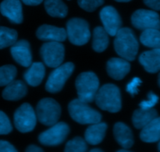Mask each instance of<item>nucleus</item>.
<instances>
[{"label":"nucleus","mask_w":160,"mask_h":152,"mask_svg":"<svg viewBox=\"0 0 160 152\" xmlns=\"http://www.w3.org/2000/svg\"><path fill=\"white\" fill-rule=\"evenodd\" d=\"M114 48L119 56L128 61H134L139 45L134 31L128 27L120 28L116 34Z\"/></svg>","instance_id":"1"},{"label":"nucleus","mask_w":160,"mask_h":152,"mask_svg":"<svg viewBox=\"0 0 160 152\" xmlns=\"http://www.w3.org/2000/svg\"><path fill=\"white\" fill-rule=\"evenodd\" d=\"M95 101L98 108L107 112H118L121 109V95L117 86L107 84L98 89Z\"/></svg>","instance_id":"2"},{"label":"nucleus","mask_w":160,"mask_h":152,"mask_svg":"<svg viewBox=\"0 0 160 152\" xmlns=\"http://www.w3.org/2000/svg\"><path fill=\"white\" fill-rule=\"evenodd\" d=\"M78 98L87 103L95 100L99 89V80L93 72H83L78 75L75 82Z\"/></svg>","instance_id":"3"},{"label":"nucleus","mask_w":160,"mask_h":152,"mask_svg":"<svg viewBox=\"0 0 160 152\" xmlns=\"http://www.w3.org/2000/svg\"><path fill=\"white\" fill-rule=\"evenodd\" d=\"M68 110L71 118L80 124H93L102 120V115L98 111L91 108L87 102L79 98L70 101Z\"/></svg>","instance_id":"4"},{"label":"nucleus","mask_w":160,"mask_h":152,"mask_svg":"<svg viewBox=\"0 0 160 152\" xmlns=\"http://www.w3.org/2000/svg\"><path fill=\"white\" fill-rule=\"evenodd\" d=\"M61 115V107L52 98H43L36 107V115L42 124L51 126L56 123Z\"/></svg>","instance_id":"5"},{"label":"nucleus","mask_w":160,"mask_h":152,"mask_svg":"<svg viewBox=\"0 0 160 152\" xmlns=\"http://www.w3.org/2000/svg\"><path fill=\"white\" fill-rule=\"evenodd\" d=\"M67 35L69 41L75 45H84L89 41L91 32L86 20L81 18H72L67 23Z\"/></svg>","instance_id":"6"},{"label":"nucleus","mask_w":160,"mask_h":152,"mask_svg":"<svg viewBox=\"0 0 160 152\" xmlns=\"http://www.w3.org/2000/svg\"><path fill=\"white\" fill-rule=\"evenodd\" d=\"M74 70V65L72 62H66L56 67L48 76L45 84V89L50 93H57L63 87L66 81L71 76Z\"/></svg>","instance_id":"7"},{"label":"nucleus","mask_w":160,"mask_h":152,"mask_svg":"<svg viewBox=\"0 0 160 152\" xmlns=\"http://www.w3.org/2000/svg\"><path fill=\"white\" fill-rule=\"evenodd\" d=\"M14 125L21 133H28L34 129L37 123V115L32 106L24 103L14 113Z\"/></svg>","instance_id":"8"},{"label":"nucleus","mask_w":160,"mask_h":152,"mask_svg":"<svg viewBox=\"0 0 160 152\" xmlns=\"http://www.w3.org/2000/svg\"><path fill=\"white\" fill-rule=\"evenodd\" d=\"M40 53L44 63L47 66L56 68L63 62L65 48L61 42H48L42 45Z\"/></svg>","instance_id":"9"},{"label":"nucleus","mask_w":160,"mask_h":152,"mask_svg":"<svg viewBox=\"0 0 160 152\" xmlns=\"http://www.w3.org/2000/svg\"><path fill=\"white\" fill-rule=\"evenodd\" d=\"M70 133V127L63 122L55 123L39 135L38 140L45 146H57L63 143Z\"/></svg>","instance_id":"10"},{"label":"nucleus","mask_w":160,"mask_h":152,"mask_svg":"<svg viewBox=\"0 0 160 152\" xmlns=\"http://www.w3.org/2000/svg\"><path fill=\"white\" fill-rule=\"evenodd\" d=\"M133 26L138 30L160 29V17L156 12L148 9H138L131 16Z\"/></svg>","instance_id":"11"},{"label":"nucleus","mask_w":160,"mask_h":152,"mask_svg":"<svg viewBox=\"0 0 160 152\" xmlns=\"http://www.w3.org/2000/svg\"><path fill=\"white\" fill-rule=\"evenodd\" d=\"M100 19L103 24V28L109 35L115 36L117 31L121 28V18L117 9L112 6H105L100 11Z\"/></svg>","instance_id":"12"},{"label":"nucleus","mask_w":160,"mask_h":152,"mask_svg":"<svg viewBox=\"0 0 160 152\" xmlns=\"http://www.w3.org/2000/svg\"><path fill=\"white\" fill-rule=\"evenodd\" d=\"M10 52L14 60L24 67L31 66L32 61L30 44L26 40H20L16 42L11 45Z\"/></svg>","instance_id":"13"},{"label":"nucleus","mask_w":160,"mask_h":152,"mask_svg":"<svg viewBox=\"0 0 160 152\" xmlns=\"http://www.w3.org/2000/svg\"><path fill=\"white\" fill-rule=\"evenodd\" d=\"M0 12L12 23L23 21L22 5L20 0H3L0 4Z\"/></svg>","instance_id":"14"},{"label":"nucleus","mask_w":160,"mask_h":152,"mask_svg":"<svg viewBox=\"0 0 160 152\" xmlns=\"http://www.w3.org/2000/svg\"><path fill=\"white\" fill-rule=\"evenodd\" d=\"M106 70L110 77L120 81L130 72L131 64L129 61L123 58H112L107 62Z\"/></svg>","instance_id":"15"},{"label":"nucleus","mask_w":160,"mask_h":152,"mask_svg":"<svg viewBox=\"0 0 160 152\" xmlns=\"http://www.w3.org/2000/svg\"><path fill=\"white\" fill-rule=\"evenodd\" d=\"M38 38L45 42H64L67 39V31L64 28L44 24L39 27L36 32Z\"/></svg>","instance_id":"16"},{"label":"nucleus","mask_w":160,"mask_h":152,"mask_svg":"<svg viewBox=\"0 0 160 152\" xmlns=\"http://www.w3.org/2000/svg\"><path fill=\"white\" fill-rule=\"evenodd\" d=\"M139 62L147 72L157 73L160 70V49L152 48L144 51L139 56Z\"/></svg>","instance_id":"17"},{"label":"nucleus","mask_w":160,"mask_h":152,"mask_svg":"<svg viewBox=\"0 0 160 152\" xmlns=\"http://www.w3.org/2000/svg\"><path fill=\"white\" fill-rule=\"evenodd\" d=\"M113 134L117 143L123 148H131L134 145V136L131 128L125 123L118 122L114 125Z\"/></svg>","instance_id":"18"},{"label":"nucleus","mask_w":160,"mask_h":152,"mask_svg":"<svg viewBox=\"0 0 160 152\" xmlns=\"http://www.w3.org/2000/svg\"><path fill=\"white\" fill-rule=\"evenodd\" d=\"M28 87L22 81H13L6 86L2 91V98L8 101H17L27 95Z\"/></svg>","instance_id":"19"},{"label":"nucleus","mask_w":160,"mask_h":152,"mask_svg":"<svg viewBox=\"0 0 160 152\" xmlns=\"http://www.w3.org/2000/svg\"><path fill=\"white\" fill-rule=\"evenodd\" d=\"M45 74V66L42 62H34L23 74L25 81L32 87H37L43 81Z\"/></svg>","instance_id":"20"},{"label":"nucleus","mask_w":160,"mask_h":152,"mask_svg":"<svg viewBox=\"0 0 160 152\" xmlns=\"http://www.w3.org/2000/svg\"><path fill=\"white\" fill-rule=\"evenodd\" d=\"M107 124L105 123H96L91 124L84 134L86 142L92 145H97L101 143L106 136Z\"/></svg>","instance_id":"21"},{"label":"nucleus","mask_w":160,"mask_h":152,"mask_svg":"<svg viewBox=\"0 0 160 152\" xmlns=\"http://www.w3.org/2000/svg\"><path fill=\"white\" fill-rule=\"evenodd\" d=\"M140 137L142 141L154 143L160 140V117H156L142 129Z\"/></svg>","instance_id":"22"},{"label":"nucleus","mask_w":160,"mask_h":152,"mask_svg":"<svg viewBox=\"0 0 160 152\" xmlns=\"http://www.w3.org/2000/svg\"><path fill=\"white\" fill-rule=\"evenodd\" d=\"M157 116L158 112L156 109H137L133 113V124L137 129H142Z\"/></svg>","instance_id":"23"},{"label":"nucleus","mask_w":160,"mask_h":152,"mask_svg":"<svg viewBox=\"0 0 160 152\" xmlns=\"http://www.w3.org/2000/svg\"><path fill=\"white\" fill-rule=\"evenodd\" d=\"M109 34L102 27H96L93 31L92 48L97 52H102L109 45Z\"/></svg>","instance_id":"24"},{"label":"nucleus","mask_w":160,"mask_h":152,"mask_svg":"<svg viewBox=\"0 0 160 152\" xmlns=\"http://www.w3.org/2000/svg\"><path fill=\"white\" fill-rule=\"evenodd\" d=\"M47 13L52 17L64 18L68 13V8L62 0H45Z\"/></svg>","instance_id":"25"},{"label":"nucleus","mask_w":160,"mask_h":152,"mask_svg":"<svg viewBox=\"0 0 160 152\" xmlns=\"http://www.w3.org/2000/svg\"><path fill=\"white\" fill-rule=\"evenodd\" d=\"M142 45L151 48L160 49V31L159 29H147L140 36Z\"/></svg>","instance_id":"26"},{"label":"nucleus","mask_w":160,"mask_h":152,"mask_svg":"<svg viewBox=\"0 0 160 152\" xmlns=\"http://www.w3.org/2000/svg\"><path fill=\"white\" fill-rule=\"evenodd\" d=\"M17 32L13 29L0 27V49L11 46L17 41Z\"/></svg>","instance_id":"27"},{"label":"nucleus","mask_w":160,"mask_h":152,"mask_svg":"<svg viewBox=\"0 0 160 152\" xmlns=\"http://www.w3.org/2000/svg\"><path fill=\"white\" fill-rule=\"evenodd\" d=\"M17 68L13 65L0 66V87L6 86L12 82L17 76Z\"/></svg>","instance_id":"28"},{"label":"nucleus","mask_w":160,"mask_h":152,"mask_svg":"<svg viewBox=\"0 0 160 152\" xmlns=\"http://www.w3.org/2000/svg\"><path fill=\"white\" fill-rule=\"evenodd\" d=\"M87 149L86 140L82 137H77L67 142L64 151L66 152H84Z\"/></svg>","instance_id":"29"},{"label":"nucleus","mask_w":160,"mask_h":152,"mask_svg":"<svg viewBox=\"0 0 160 152\" xmlns=\"http://www.w3.org/2000/svg\"><path fill=\"white\" fill-rule=\"evenodd\" d=\"M105 0H78L80 7L87 12H93L104 3Z\"/></svg>","instance_id":"30"},{"label":"nucleus","mask_w":160,"mask_h":152,"mask_svg":"<svg viewBox=\"0 0 160 152\" xmlns=\"http://www.w3.org/2000/svg\"><path fill=\"white\" fill-rule=\"evenodd\" d=\"M12 130L9 119L3 112L0 111V135L9 134Z\"/></svg>","instance_id":"31"},{"label":"nucleus","mask_w":160,"mask_h":152,"mask_svg":"<svg viewBox=\"0 0 160 152\" xmlns=\"http://www.w3.org/2000/svg\"><path fill=\"white\" fill-rule=\"evenodd\" d=\"M148 99L146 101H142V102L139 104L141 109H152L156 103L159 101V97L156 95H155L152 91H150L148 95Z\"/></svg>","instance_id":"32"},{"label":"nucleus","mask_w":160,"mask_h":152,"mask_svg":"<svg viewBox=\"0 0 160 152\" xmlns=\"http://www.w3.org/2000/svg\"><path fill=\"white\" fill-rule=\"evenodd\" d=\"M142 80L139 77H134L131 82H129L127 85V91L131 95V96H134L138 93V87L142 84Z\"/></svg>","instance_id":"33"},{"label":"nucleus","mask_w":160,"mask_h":152,"mask_svg":"<svg viewBox=\"0 0 160 152\" xmlns=\"http://www.w3.org/2000/svg\"><path fill=\"white\" fill-rule=\"evenodd\" d=\"M0 152H17V149L8 141L0 140Z\"/></svg>","instance_id":"34"},{"label":"nucleus","mask_w":160,"mask_h":152,"mask_svg":"<svg viewBox=\"0 0 160 152\" xmlns=\"http://www.w3.org/2000/svg\"><path fill=\"white\" fill-rule=\"evenodd\" d=\"M144 3L154 10H160V0H143Z\"/></svg>","instance_id":"35"},{"label":"nucleus","mask_w":160,"mask_h":152,"mask_svg":"<svg viewBox=\"0 0 160 152\" xmlns=\"http://www.w3.org/2000/svg\"><path fill=\"white\" fill-rule=\"evenodd\" d=\"M42 1L43 0H22V2L28 6H38L41 4Z\"/></svg>","instance_id":"36"},{"label":"nucleus","mask_w":160,"mask_h":152,"mask_svg":"<svg viewBox=\"0 0 160 152\" xmlns=\"http://www.w3.org/2000/svg\"><path fill=\"white\" fill-rule=\"evenodd\" d=\"M27 152H42L43 150L41 148H39L38 146H36V145H30L28 147V148L26 149Z\"/></svg>","instance_id":"37"},{"label":"nucleus","mask_w":160,"mask_h":152,"mask_svg":"<svg viewBox=\"0 0 160 152\" xmlns=\"http://www.w3.org/2000/svg\"><path fill=\"white\" fill-rule=\"evenodd\" d=\"M91 152H102V150L99 149V148H94L90 151Z\"/></svg>","instance_id":"38"},{"label":"nucleus","mask_w":160,"mask_h":152,"mask_svg":"<svg viewBox=\"0 0 160 152\" xmlns=\"http://www.w3.org/2000/svg\"><path fill=\"white\" fill-rule=\"evenodd\" d=\"M117 2H128L131 1V0H115Z\"/></svg>","instance_id":"39"},{"label":"nucleus","mask_w":160,"mask_h":152,"mask_svg":"<svg viewBox=\"0 0 160 152\" xmlns=\"http://www.w3.org/2000/svg\"><path fill=\"white\" fill-rule=\"evenodd\" d=\"M118 151H119V152H128L129 151H128V150H126V148H123V149L119 150Z\"/></svg>","instance_id":"40"},{"label":"nucleus","mask_w":160,"mask_h":152,"mask_svg":"<svg viewBox=\"0 0 160 152\" xmlns=\"http://www.w3.org/2000/svg\"><path fill=\"white\" fill-rule=\"evenodd\" d=\"M158 84H159V86L160 87V73H159V76H158Z\"/></svg>","instance_id":"41"},{"label":"nucleus","mask_w":160,"mask_h":152,"mask_svg":"<svg viewBox=\"0 0 160 152\" xmlns=\"http://www.w3.org/2000/svg\"><path fill=\"white\" fill-rule=\"evenodd\" d=\"M158 148H159V151H160V142L159 143V145H158Z\"/></svg>","instance_id":"42"}]
</instances>
